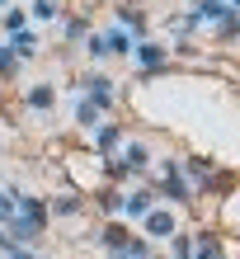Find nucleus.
Wrapping results in <instances>:
<instances>
[{"mask_svg":"<svg viewBox=\"0 0 240 259\" xmlns=\"http://www.w3.org/2000/svg\"><path fill=\"white\" fill-rule=\"evenodd\" d=\"M85 85H89V99H94L99 109H109V104H113V85L104 80V75H85Z\"/></svg>","mask_w":240,"mask_h":259,"instance_id":"nucleus-1","label":"nucleus"},{"mask_svg":"<svg viewBox=\"0 0 240 259\" xmlns=\"http://www.w3.org/2000/svg\"><path fill=\"white\" fill-rule=\"evenodd\" d=\"M109 48L113 52H132V38L123 33V28H113V33H109Z\"/></svg>","mask_w":240,"mask_h":259,"instance_id":"nucleus-15","label":"nucleus"},{"mask_svg":"<svg viewBox=\"0 0 240 259\" xmlns=\"http://www.w3.org/2000/svg\"><path fill=\"white\" fill-rule=\"evenodd\" d=\"M14 57H19L14 48H0V80H10V75H14V66H19Z\"/></svg>","mask_w":240,"mask_h":259,"instance_id":"nucleus-13","label":"nucleus"},{"mask_svg":"<svg viewBox=\"0 0 240 259\" xmlns=\"http://www.w3.org/2000/svg\"><path fill=\"white\" fill-rule=\"evenodd\" d=\"M89 52H94V57H104V52H113V48H109V33H94V38H89Z\"/></svg>","mask_w":240,"mask_h":259,"instance_id":"nucleus-18","label":"nucleus"},{"mask_svg":"<svg viewBox=\"0 0 240 259\" xmlns=\"http://www.w3.org/2000/svg\"><path fill=\"white\" fill-rule=\"evenodd\" d=\"M99 113H104V109H99L94 99H80V104H76V123H80V127H99Z\"/></svg>","mask_w":240,"mask_h":259,"instance_id":"nucleus-5","label":"nucleus"},{"mask_svg":"<svg viewBox=\"0 0 240 259\" xmlns=\"http://www.w3.org/2000/svg\"><path fill=\"white\" fill-rule=\"evenodd\" d=\"M174 259H193V240L188 236H174Z\"/></svg>","mask_w":240,"mask_h":259,"instance_id":"nucleus-17","label":"nucleus"},{"mask_svg":"<svg viewBox=\"0 0 240 259\" xmlns=\"http://www.w3.org/2000/svg\"><path fill=\"white\" fill-rule=\"evenodd\" d=\"M0 5H5V0H0Z\"/></svg>","mask_w":240,"mask_h":259,"instance_id":"nucleus-24","label":"nucleus"},{"mask_svg":"<svg viewBox=\"0 0 240 259\" xmlns=\"http://www.w3.org/2000/svg\"><path fill=\"white\" fill-rule=\"evenodd\" d=\"M99 203H104V207H109V212H113V207H123V203H127V198H123V193H118V189H104V193H99Z\"/></svg>","mask_w":240,"mask_h":259,"instance_id":"nucleus-16","label":"nucleus"},{"mask_svg":"<svg viewBox=\"0 0 240 259\" xmlns=\"http://www.w3.org/2000/svg\"><path fill=\"white\" fill-rule=\"evenodd\" d=\"M226 5H240V0H226Z\"/></svg>","mask_w":240,"mask_h":259,"instance_id":"nucleus-23","label":"nucleus"},{"mask_svg":"<svg viewBox=\"0 0 240 259\" xmlns=\"http://www.w3.org/2000/svg\"><path fill=\"white\" fill-rule=\"evenodd\" d=\"M5 28H10V33H14V28H24V14H19V10H10V14H5Z\"/></svg>","mask_w":240,"mask_h":259,"instance_id":"nucleus-19","label":"nucleus"},{"mask_svg":"<svg viewBox=\"0 0 240 259\" xmlns=\"http://www.w3.org/2000/svg\"><path fill=\"white\" fill-rule=\"evenodd\" d=\"M118 137H123V132H118V127L109 123V127H99V132H94V142H99V151H109V156H113V146H118Z\"/></svg>","mask_w":240,"mask_h":259,"instance_id":"nucleus-9","label":"nucleus"},{"mask_svg":"<svg viewBox=\"0 0 240 259\" xmlns=\"http://www.w3.org/2000/svg\"><path fill=\"white\" fill-rule=\"evenodd\" d=\"M28 104H33V109H42V113H47V109H52V85H38L33 95H28Z\"/></svg>","mask_w":240,"mask_h":259,"instance_id":"nucleus-12","label":"nucleus"},{"mask_svg":"<svg viewBox=\"0 0 240 259\" xmlns=\"http://www.w3.org/2000/svg\"><path fill=\"white\" fill-rule=\"evenodd\" d=\"M198 259H217V240H212V236L203 240V250H198Z\"/></svg>","mask_w":240,"mask_h":259,"instance_id":"nucleus-21","label":"nucleus"},{"mask_svg":"<svg viewBox=\"0 0 240 259\" xmlns=\"http://www.w3.org/2000/svg\"><path fill=\"white\" fill-rule=\"evenodd\" d=\"M10 259H33V254H28V250H10Z\"/></svg>","mask_w":240,"mask_h":259,"instance_id":"nucleus-22","label":"nucleus"},{"mask_svg":"<svg viewBox=\"0 0 240 259\" xmlns=\"http://www.w3.org/2000/svg\"><path fill=\"white\" fill-rule=\"evenodd\" d=\"M123 207L132 212V217H146V212H151V189H141V193H132L127 203H123Z\"/></svg>","mask_w":240,"mask_h":259,"instance_id":"nucleus-8","label":"nucleus"},{"mask_svg":"<svg viewBox=\"0 0 240 259\" xmlns=\"http://www.w3.org/2000/svg\"><path fill=\"white\" fill-rule=\"evenodd\" d=\"M127 165H132V170H146V160H151V151H146V146H137V142H132L127 146V156H123Z\"/></svg>","mask_w":240,"mask_h":259,"instance_id":"nucleus-10","label":"nucleus"},{"mask_svg":"<svg viewBox=\"0 0 240 259\" xmlns=\"http://www.w3.org/2000/svg\"><path fill=\"white\" fill-rule=\"evenodd\" d=\"M137 62H141L146 71H160V66H165V52L156 48V42H141V48H137Z\"/></svg>","mask_w":240,"mask_h":259,"instance_id":"nucleus-6","label":"nucleus"},{"mask_svg":"<svg viewBox=\"0 0 240 259\" xmlns=\"http://www.w3.org/2000/svg\"><path fill=\"white\" fill-rule=\"evenodd\" d=\"M146 231H151V236H174V217H170V212H146Z\"/></svg>","mask_w":240,"mask_h":259,"instance_id":"nucleus-3","label":"nucleus"},{"mask_svg":"<svg viewBox=\"0 0 240 259\" xmlns=\"http://www.w3.org/2000/svg\"><path fill=\"white\" fill-rule=\"evenodd\" d=\"M104 245H109V250L127 245V231H123V226H109V231H104Z\"/></svg>","mask_w":240,"mask_h":259,"instance_id":"nucleus-14","label":"nucleus"},{"mask_svg":"<svg viewBox=\"0 0 240 259\" xmlns=\"http://www.w3.org/2000/svg\"><path fill=\"white\" fill-rule=\"evenodd\" d=\"M10 48L19 52V57H33L38 52V33H33V28H14V33H10Z\"/></svg>","mask_w":240,"mask_h":259,"instance_id":"nucleus-2","label":"nucleus"},{"mask_svg":"<svg viewBox=\"0 0 240 259\" xmlns=\"http://www.w3.org/2000/svg\"><path fill=\"white\" fill-rule=\"evenodd\" d=\"M76 207H80V198H76V193H62V198L52 203V212H57V217H71Z\"/></svg>","mask_w":240,"mask_h":259,"instance_id":"nucleus-11","label":"nucleus"},{"mask_svg":"<svg viewBox=\"0 0 240 259\" xmlns=\"http://www.w3.org/2000/svg\"><path fill=\"white\" fill-rule=\"evenodd\" d=\"M160 193H165V198H174V203H179V198H188V184H184V179H179V165H170V175H165Z\"/></svg>","mask_w":240,"mask_h":259,"instance_id":"nucleus-4","label":"nucleus"},{"mask_svg":"<svg viewBox=\"0 0 240 259\" xmlns=\"http://www.w3.org/2000/svg\"><path fill=\"white\" fill-rule=\"evenodd\" d=\"M66 38L76 42V38H85V19H71V28H66Z\"/></svg>","mask_w":240,"mask_h":259,"instance_id":"nucleus-20","label":"nucleus"},{"mask_svg":"<svg viewBox=\"0 0 240 259\" xmlns=\"http://www.w3.org/2000/svg\"><path fill=\"white\" fill-rule=\"evenodd\" d=\"M109 259H151V254H146V240H127V245H118Z\"/></svg>","mask_w":240,"mask_h":259,"instance_id":"nucleus-7","label":"nucleus"}]
</instances>
